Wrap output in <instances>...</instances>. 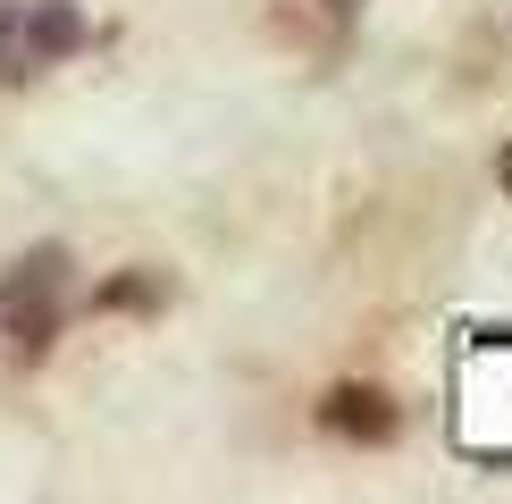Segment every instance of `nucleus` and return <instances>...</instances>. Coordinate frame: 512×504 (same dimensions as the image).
I'll list each match as a JSON object with an SVG mask.
<instances>
[{
  "mask_svg": "<svg viewBox=\"0 0 512 504\" xmlns=\"http://www.w3.org/2000/svg\"><path fill=\"white\" fill-rule=\"evenodd\" d=\"M319 429L345 437V446H387V437L403 429V404L378 387V378H345V387L319 395Z\"/></svg>",
  "mask_w": 512,
  "mask_h": 504,
  "instance_id": "3",
  "label": "nucleus"
},
{
  "mask_svg": "<svg viewBox=\"0 0 512 504\" xmlns=\"http://www.w3.org/2000/svg\"><path fill=\"white\" fill-rule=\"evenodd\" d=\"M84 9L76 0H9L0 9V84H34L42 68L84 51Z\"/></svg>",
  "mask_w": 512,
  "mask_h": 504,
  "instance_id": "2",
  "label": "nucleus"
},
{
  "mask_svg": "<svg viewBox=\"0 0 512 504\" xmlns=\"http://www.w3.org/2000/svg\"><path fill=\"white\" fill-rule=\"evenodd\" d=\"M504 185H512V152H504Z\"/></svg>",
  "mask_w": 512,
  "mask_h": 504,
  "instance_id": "6",
  "label": "nucleus"
},
{
  "mask_svg": "<svg viewBox=\"0 0 512 504\" xmlns=\"http://www.w3.org/2000/svg\"><path fill=\"white\" fill-rule=\"evenodd\" d=\"M59 320H68V252L34 244V252H17V261L0 269V328H9V353L17 362H42Z\"/></svg>",
  "mask_w": 512,
  "mask_h": 504,
  "instance_id": "1",
  "label": "nucleus"
},
{
  "mask_svg": "<svg viewBox=\"0 0 512 504\" xmlns=\"http://www.w3.org/2000/svg\"><path fill=\"white\" fill-rule=\"evenodd\" d=\"M319 9H328V26H353V17H361V0H319Z\"/></svg>",
  "mask_w": 512,
  "mask_h": 504,
  "instance_id": "5",
  "label": "nucleus"
},
{
  "mask_svg": "<svg viewBox=\"0 0 512 504\" xmlns=\"http://www.w3.org/2000/svg\"><path fill=\"white\" fill-rule=\"evenodd\" d=\"M93 303L101 311H152V303H168V278H160V269H135V278H110Z\"/></svg>",
  "mask_w": 512,
  "mask_h": 504,
  "instance_id": "4",
  "label": "nucleus"
}]
</instances>
